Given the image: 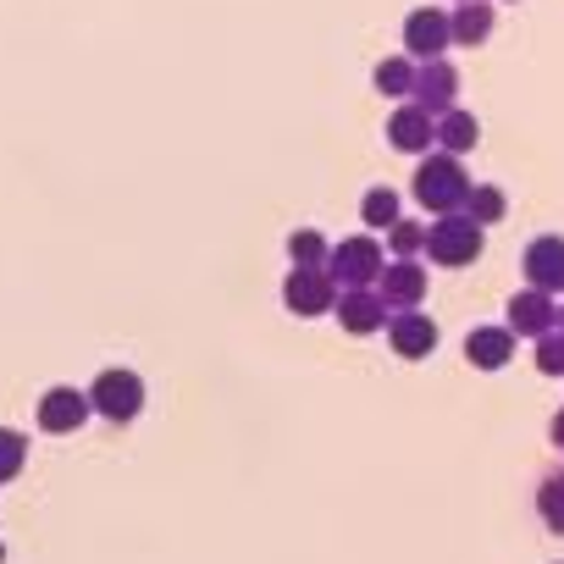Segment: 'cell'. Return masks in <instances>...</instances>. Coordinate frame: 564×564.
<instances>
[{"mask_svg":"<svg viewBox=\"0 0 564 564\" xmlns=\"http://www.w3.org/2000/svg\"><path fill=\"white\" fill-rule=\"evenodd\" d=\"M547 437H553V448H564V410L547 421Z\"/></svg>","mask_w":564,"mask_h":564,"instance_id":"26","label":"cell"},{"mask_svg":"<svg viewBox=\"0 0 564 564\" xmlns=\"http://www.w3.org/2000/svg\"><path fill=\"white\" fill-rule=\"evenodd\" d=\"M360 216H366V227H393L404 210H399V194H393L388 183H377V188H366V199H360Z\"/></svg>","mask_w":564,"mask_h":564,"instance_id":"22","label":"cell"},{"mask_svg":"<svg viewBox=\"0 0 564 564\" xmlns=\"http://www.w3.org/2000/svg\"><path fill=\"white\" fill-rule=\"evenodd\" d=\"M0 564H7V542H0Z\"/></svg>","mask_w":564,"mask_h":564,"instance_id":"28","label":"cell"},{"mask_svg":"<svg viewBox=\"0 0 564 564\" xmlns=\"http://www.w3.org/2000/svg\"><path fill=\"white\" fill-rule=\"evenodd\" d=\"M282 305H289L294 316H333L338 305V282L327 271H289V282H282Z\"/></svg>","mask_w":564,"mask_h":564,"instance_id":"7","label":"cell"},{"mask_svg":"<svg viewBox=\"0 0 564 564\" xmlns=\"http://www.w3.org/2000/svg\"><path fill=\"white\" fill-rule=\"evenodd\" d=\"M327 254H333V243H327L316 227H300V232H289V260H294L300 271H327Z\"/></svg>","mask_w":564,"mask_h":564,"instance_id":"20","label":"cell"},{"mask_svg":"<svg viewBox=\"0 0 564 564\" xmlns=\"http://www.w3.org/2000/svg\"><path fill=\"white\" fill-rule=\"evenodd\" d=\"M388 349H393L399 360H426V355L437 349V322H432L426 311H399V316H388Z\"/></svg>","mask_w":564,"mask_h":564,"instance_id":"13","label":"cell"},{"mask_svg":"<svg viewBox=\"0 0 564 564\" xmlns=\"http://www.w3.org/2000/svg\"><path fill=\"white\" fill-rule=\"evenodd\" d=\"M448 45L454 40H448V12L443 7H415L404 18V56L410 62H437Z\"/></svg>","mask_w":564,"mask_h":564,"instance_id":"8","label":"cell"},{"mask_svg":"<svg viewBox=\"0 0 564 564\" xmlns=\"http://www.w3.org/2000/svg\"><path fill=\"white\" fill-rule=\"evenodd\" d=\"M382 265H388V249L371 232H355V238L333 243V254H327V276L338 289H377Z\"/></svg>","mask_w":564,"mask_h":564,"instance_id":"2","label":"cell"},{"mask_svg":"<svg viewBox=\"0 0 564 564\" xmlns=\"http://www.w3.org/2000/svg\"><path fill=\"white\" fill-rule=\"evenodd\" d=\"M89 415H95V410H89V393H84V388H51V393L34 404V421H40V432H51V437L84 432Z\"/></svg>","mask_w":564,"mask_h":564,"instance_id":"9","label":"cell"},{"mask_svg":"<svg viewBox=\"0 0 564 564\" xmlns=\"http://www.w3.org/2000/svg\"><path fill=\"white\" fill-rule=\"evenodd\" d=\"M338 327L355 333V338H371L388 327V305L377 300V289H338V305H333Z\"/></svg>","mask_w":564,"mask_h":564,"instance_id":"12","label":"cell"},{"mask_svg":"<svg viewBox=\"0 0 564 564\" xmlns=\"http://www.w3.org/2000/svg\"><path fill=\"white\" fill-rule=\"evenodd\" d=\"M454 7H459V0H454Z\"/></svg>","mask_w":564,"mask_h":564,"instance_id":"30","label":"cell"},{"mask_svg":"<svg viewBox=\"0 0 564 564\" xmlns=\"http://www.w3.org/2000/svg\"><path fill=\"white\" fill-rule=\"evenodd\" d=\"M410 100L426 111V117H443V111H454L459 106V67L454 62H415V89H410Z\"/></svg>","mask_w":564,"mask_h":564,"instance_id":"5","label":"cell"},{"mask_svg":"<svg viewBox=\"0 0 564 564\" xmlns=\"http://www.w3.org/2000/svg\"><path fill=\"white\" fill-rule=\"evenodd\" d=\"M470 172L459 166V155H443V150H432L421 166H415V199H421V210H437V216H459L465 210V199H470Z\"/></svg>","mask_w":564,"mask_h":564,"instance_id":"1","label":"cell"},{"mask_svg":"<svg viewBox=\"0 0 564 564\" xmlns=\"http://www.w3.org/2000/svg\"><path fill=\"white\" fill-rule=\"evenodd\" d=\"M377 300L388 305V316L421 311V300H426V265L421 260H388L382 276H377Z\"/></svg>","mask_w":564,"mask_h":564,"instance_id":"6","label":"cell"},{"mask_svg":"<svg viewBox=\"0 0 564 564\" xmlns=\"http://www.w3.org/2000/svg\"><path fill=\"white\" fill-rule=\"evenodd\" d=\"M84 393H89V410H95L100 421H111V426H128V421L144 410V382H139V371H122V366L100 371Z\"/></svg>","mask_w":564,"mask_h":564,"instance_id":"4","label":"cell"},{"mask_svg":"<svg viewBox=\"0 0 564 564\" xmlns=\"http://www.w3.org/2000/svg\"><path fill=\"white\" fill-rule=\"evenodd\" d=\"M503 210H509V194H503L498 183H476L459 216H470L476 227H492V221H503Z\"/></svg>","mask_w":564,"mask_h":564,"instance_id":"19","label":"cell"},{"mask_svg":"<svg viewBox=\"0 0 564 564\" xmlns=\"http://www.w3.org/2000/svg\"><path fill=\"white\" fill-rule=\"evenodd\" d=\"M536 371L542 377H564V333L558 327L536 338Z\"/></svg>","mask_w":564,"mask_h":564,"instance_id":"25","label":"cell"},{"mask_svg":"<svg viewBox=\"0 0 564 564\" xmlns=\"http://www.w3.org/2000/svg\"><path fill=\"white\" fill-rule=\"evenodd\" d=\"M465 360L476 371H503L514 360V333L509 327H470L465 333Z\"/></svg>","mask_w":564,"mask_h":564,"instance_id":"16","label":"cell"},{"mask_svg":"<svg viewBox=\"0 0 564 564\" xmlns=\"http://www.w3.org/2000/svg\"><path fill=\"white\" fill-rule=\"evenodd\" d=\"M514 338H542L558 327V300L553 294H536V289H520L509 300V322H503Z\"/></svg>","mask_w":564,"mask_h":564,"instance_id":"14","label":"cell"},{"mask_svg":"<svg viewBox=\"0 0 564 564\" xmlns=\"http://www.w3.org/2000/svg\"><path fill=\"white\" fill-rule=\"evenodd\" d=\"M520 265H525V289H536V294H564V238H553V232L531 238Z\"/></svg>","mask_w":564,"mask_h":564,"instance_id":"10","label":"cell"},{"mask_svg":"<svg viewBox=\"0 0 564 564\" xmlns=\"http://www.w3.org/2000/svg\"><path fill=\"white\" fill-rule=\"evenodd\" d=\"M476 144H481V122H476L470 111L454 106V111L437 117V150H443V155H465V150H476Z\"/></svg>","mask_w":564,"mask_h":564,"instance_id":"17","label":"cell"},{"mask_svg":"<svg viewBox=\"0 0 564 564\" xmlns=\"http://www.w3.org/2000/svg\"><path fill=\"white\" fill-rule=\"evenodd\" d=\"M492 0H459V7L448 12V40L465 45V51H481L492 40Z\"/></svg>","mask_w":564,"mask_h":564,"instance_id":"15","label":"cell"},{"mask_svg":"<svg viewBox=\"0 0 564 564\" xmlns=\"http://www.w3.org/2000/svg\"><path fill=\"white\" fill-rule=\"evenodd\" d=\"M388 144L399 155H432L437 144V117H426L415 100H399V111L388 117Z\"/></svg>","mask_w":564,"mask_h":564,"instance_id":"11","label":"cell"},{"mask_svg":"<svg viewBox=\"0 0 564 564\" xmlns=\"http://www.w3.org/2000/svg\"><path fill=\"white\" fill-rule=\"evenodd\" d=\"M558 333H564V305H558Z\"/></svg>","mask_w":564,"mask_h":564,"instance_id":"27","label":"cell"},{"mask_svg":"<svg viewBox=\"0 0 564 564\" xmlns=\"http://www.w3.org/2000/svg\"><path fill=\"white\" fill-rule=\"evenodd\" d=\"M421 254H432V265H443V271H459L481 254V227L470 216H437V221H426Z\"/></svg>","mask_w":564,"mask_h":564,"instance_id":"3","label":"cell"},{"mask_svg":"<svg viewBox=\"0 0 564 564\" xmlns=\"http://www.w3.org/2000/svg\"><path fill=\"white\" fill-rule=\"evenodd\" d=\"M421 243H426V221L399 216V221L388 227V254H393V260H415V254H421Z\"/></svg>","mask_w":564,"mask_h":564,"instance_id":"24","label":"cell"},{"mask_svg":"<svg viewBox=\"0 0 564 564\" xmlns=\"http://www.w3.org/2000/svg\"><path fill=\"white\" fill-rule=\"evenodd\" d=\"M536 509H542L547 531L564 536V470H547V476L536 481Z\"/></svg>","mask_w":564,"mask_h":564,"instance_id":"21","label":"cell"},{"mask_svg":"<svg viewBox=\"0 0 564 564\" xmlns=\"http://www.w3.org/2000/svg\"><path fill=\"white\" fill-rule=\"evenodd\" d=\"M23 465H29V437H23V432H12V426H0V487L18 481V476H23Z\"/></svg>","mask_w":564,"mask_h":564,"instance_id":"23","label":"cell"},{"mask_svg":"<svg viewBox=\"0 0 564 564\" xmlns=\"http://www.w3.org/2000/svg\"><path fill=\"white\" fill-rule=\"evenodd\" d=\"M371 84H377V95H388V100H410V89H415V62H410V56H388V62L371 67Z\"/></svg>","mask_w":564,"mask_h":564,"instance_id":"18","label":"cell"},{"mask_svg":"<svg viewBox=\"0 0 564 564\" xmlns=\"http://www.w3.org/2000/svg\"><path fill=\"white\" fill-rule=\"evenodd\" d=\"M509 7H514V0H509Z\"/></svg>","mask_w":564,"mask_h":564,"instance_id":"29","label":"cell"}]
</instances>
